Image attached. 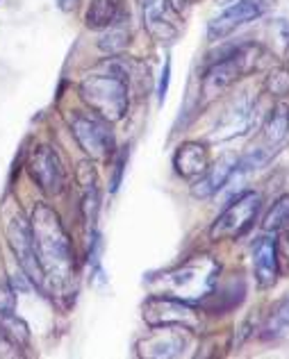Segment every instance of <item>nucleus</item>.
Masks as SVG:
<instances>
[{"label":"nucleus","mask_w":289,"mask_h":359,"mask_svg":"<svg viewBox=\"0 0 289 359\" xmlns=\"http://www.w3.org/2000/svg\"><path fill=\"white\" fill-rule=\"evenodd\" d=\"M130 66L123 57H109L100 62L98 71L80 82V98L109 123H116L128 114L130 107Z\"/></svg>","instance_id":"2"},{"label":"nucleus","mask_w":289,"mask_h":359,"mask_svg":"<svg viewBox=\"0 0 289 359\" xmlns=\"http://www.w3.org/2000/svg\"><path fill=\"white\" fill-rule=\"evenodd\" d=\"M119 18V0H91L85 14L89 30H105Z\"/></svg>","instance_id":"18"},{"label":"nucleus","mask_w":289,"mask_h":359,"mask_svg":"<svg viewBox=\"0 0 289 359\" xmlns=\"http://www.w3.org/2000/svg\"><path fill=\"white\" fill-rule=\"evenodd\" d=\"M237 159H239L237 155L228 153V155L219 157L214 164H210L208 168H205V173L191 184V196L199 198V201H205V198L217 196L221 189L230 182V177L235 175Z\"/></svg>","instance_id":"15"},{"label":"nucleus","mask_w":289,"mask_h":359,"mask_svg":"<svg viewBox=\"0 0 289 359\" xmlns=\"http://www.w3.org/2000/svg\"><path fill=\"white\" fill-rule=\"evenodd\" d=\"M27 173L36 182V187L48 196H60L69 184L67 168H64L58 150L53 146H36L27 157Z\"/></svg>","instance_id":"9"},{"label":"nucleus","mask_w":289,"mask_h":359,"mask_svg":"<svg viewBox=\"0 0 289 359\" xmlns=\"http://www.w3.org/2000/svg\"><path fill=\"white\" fill-rule=\"evenodd\" d=\"M126 159H128V148L121 150L119 157H116V164H114V177H112V182H109V191H112V194L119 191V187H121V177H123Z\"/></svg>","instance_id":"25"},{"label":"nucleus","mask_w":289,"mask_h":359,"mask_svg":"<svg viewBox=\"0 0 289 359\" xmlns=\"http://www.w3.org/2000/svg\"><path fill=\"white\" fill-rule=\"evenodd\" d=\"M76 180L80 184V214H82V223L89 232V239L98 234L96 230V223H98V214H100V189H98V173H96V166L89 162H80L78 164V173Z\"/></svg>","instance_id":"12"},{"label":"nucleus","mask_w":289,"mask_h":359,"mask_svg":"<svg viewBox=\"0 0 289 359\" xmlns=\"http://www.w3.org/2000/svg\"><path fill=\"white\" fill-rule=\"evenodd\" d=\"M267 7H269L267 0H237V3L223 7V12L208 23V39L210 41L226 39L237 27L262 16L267 12Z\"/></svg>","instance_id":"10"},{"label":"nucleus","mask_w":289,"mask_h":359,"mask_svg":"<svg viewBox=\"0 0 289 359\" xmlns=\"http://www.w3.org/2000/svg\"><path fill=\"white\" fill-rule=\"evenodd\" d=\"M260 57H262V48H260V46L241 43L237 48H232V53H228L226 57L214 62L210 69L205 71L201 80L203 105H210L221 93H226L230 87H235L244 75L257 71Z\"/></svg>","instance_id":"4"},{"label":"nucleus","mask_w":289,"mask_h":359,"mask_svg":"<svg viewBox=\"0 0 289 359\" xmlns=\"http://www.w3.org/2000/svg\"><path fill=\"white\" fill-rule=\"evenodd\" d=\"M130 46V27L123 18H116L114 23L105 27V32L98 39V48L107 55H119Z\"/></svg>","instance_id":"19"},{"label":"nucleus","mask_w":289,"mask_h":359,"mask_svg":"<svg viewBox=\"0 0 289 359\" xmlns=\"http://www.w3.org/2000/svg\"><path fill=\"white\" fill-rule=\"evenodd\" d=\"M287 69H289V46H287Z\"/></svg>","instance_id":"30"},{"label":"nucleus","mask_w":289,"mask_h":359,"mask_svg":"<svg viewBox=\"0 0 289 359\" xmlns=\"http://www.w3.org/2000/svg\"><path fill=\"white\" fill-rule=\"evenodd\" d=\"M264 89L269 96H276V98L289 96V69L287 66H276V69L269 71L267 80H264Z\"/></svg>","instance_id":"23"},{"label":"nucleus","mask_w":289,"mask_h":359,"mask_svg":"<svg viewBox=\"0 0 289 359\" xmlns=\"http://www.w3.org/2000/svg\"><path fill=\"white\" fill-rule=\"evenodd\" d=\"M0 334L16 346H27L30 330H27V325L23 323V320L14 314L12 307H3L0 309Z\"/></svg>","instance_id":"20"},{"label":"nucleus","mask_w":289,"mask_h":359,"mask_svg":"<svg viewBox=\"0 0 289 359\" xmlns=\"http://www.w3.org/2000/svg\"><path fill=\"white\" fill-rule=\"evenodd\" d=\"M7 241H9V248H12L14 257L18 262V266H21V271L25 273V278L32 282V287L43 289L46 280H43L39 257H36L30 221H25L21 214H16L14 219L7 223Z\"/></svg>","instance_id":"8"},{"label":"nucleus","mask_w":289,"mask_h":359,"mask_svg":"<svg viewBox=\"0 0 289 359\" xmlns=\"http://www.w3.org/2000/svg\"><path fill=\"white\" fill-rule=\"evenodd\" d=\"M287 330H289V296H285L283 300H278L274 305L262 332L267 339H276V337H283Z\"/></svg>","instance_id":"21"},{"label":"nucleus","mask_w":289,"mask_h":359,"mask_svg":"<svg viewBox=\"0 0 289 359\" xmlns=\"http://www.w3.org/2000/svg\"><path fill=\"white\" fill-rule=\"evenodd\" d=\"M276 252H278V264H281V271L287 273L289 271V223L285 228L276 230Z\"/></svg>","instance_id":"24"},{"label":"nucleus","mask_w":289,"mask_h":359,"mask_svg":"<svg viewBox=\"0 0 289 359\" xmlns=\"http://www.w3.org/2000/svg\"><path fill=\"white\" fill-rule=\"evenodd\" d=\"M55 3L60 5L62 12H73L78 7V0H55Z\"/></svg>","instance_id":"27"},{"label":"nucleus","mask_w":289,"mask_h":359,"mask_svg":"<svg viewBox=\"0 0 289 359\" xmlns=\"http://www.w3.org/2000/svg\"><path fill=\"white\" fill-rule=\"evenodd\" d=\"M262 207V196L257 191H241L226 205L214 223L210 225V239L212 241H230L239 239L253 228L257 219V212Z\"/></svg>","instance_id":"5"},{"label":"nucleus","mask_w":289,"mask_h":359,"mask_svg":"<svg viewBox=\"0 0 289 359\" xmlns=\"http://www.w3.org/2000/svg\"><path fill=\"white\" fill-rule=\"evenodd\" d=\"M30 228L46 285H51L55 294L71 296V291H76L78 264L73 241L60 214L51 205L39 203L32 212Z\"/></svg>","instance_id":"1"},{"label":"nucleus","mask_w":289,"mask_h":359,"mask_svg":"<svg viewBox=\"0 0 289 359\" xmlns=\"http://www.w3.org/2000/svg\"><path fill=\"white\" fill-rule=\"evenodd\" d=\"M210 166V148L203 141H184L173 153V168L184 180L201 177Z\"/></svg>","instance_id":"17"},{"label":"nucleus","mask_w":289,"mask_h":359,"mask_svg":"<svg viewBox=\"0 0 289 359\" xmlns=\"http://www.w3.org/2000/svg\"><path fill=\"white\" fill-rule=\"evenodd\" d=\"M0 339H5V337H3V334H0Z\"/></svg>","instance_id":"31"},{"label":"nucleus","mask_w":289,"mask_h":359,"mask_svg":"<svg viewBox=\"0 0 289 359\" xmlns=\"http://www.w3.org/2000/svg\"><path fill=\"white\" fill-rule=\"evenodd\" d=\"M144 320L151 327H160V325H178V327H187L189 332L201 330V316L199 309L191 302H184L180 298L166 296V294H157L146 298L144 302Z\"/></svg>","instance_id":"7"},{"label":"nucleus","mask_w":289,"mask_h":359,"mask_svg":"<svg viewBox=\"0 0 289 359\" xmlns=\"http://www.w3.org/2000/svg\"><path fill=\"white\" fill-rule=\"evenodd\" d=\"M187 346H189L187 327L160 325V327H153V332L137 344V351H139V357L171 359V357H182Z\"/></svg>","instance_id":"11"},{"label":"nucleus","mask_w":289,"mask_h":359,"mask_svg":"<svg viewBox=\"0 0 289 359\" xmlns=\"http://www.w3.org/2000/svg\"><path fill=\"white\" fill-rule=\"evenodd\" d=\"M253 114H255V102L250 100L246 93L232 98V102L223 111V116L219 118L217 128L212 132L214 141H228L237 135H244V132L250 128L253 123Z\"/></svg>","instance_id":"13"},{"label":"nucleus","mask_w":289,"mask_h":359,"mask_svg":"<svg viewBox=\"0 0 289 359\" xmlns=\"http://www.w3.org/2000/svg\"><path fill=\"white\" fill-rule=\"evenodd\" d=\"M71 135L78 141V146L85 150L91 159H109L114 153V132L109 128V121L98 116L96 111H73L69 121Z\"/></svg>","instance_id":"6"},{"label":"nucleus","mask_w":289,"mask_h":359,"mask_svg":"<svg viewBox=\"0 0 289 359\" xmlns=\"http://www.w3.org/2000/svg\"><path fill=\"white\" fill-rule=\"evenodd\" d=\"M287 223H289V194H283L271 205V210L267 212L262 228H264V232H276V230L285 228Z\"/></svg>","instance_id":"22"},{"label":"nucleus","mask_w":289,"mask_h":359,"mask_svg":"<svg viewBox=\"0 0 289 359\" xmlns=\"http://www.w3.org/2000/svg\"><path fill=\"white\" fill-rule=\"evenodd\" d=\"M137 5L148 34L160 43H173L178 36V27L171 18L169 0H137Z\"/></svg>","instance_id":"14"},{"label":"nucleus","mask_w":289,"mask_h":359,"mask_svg":"<svg viewBox=\"0 0 289 359\" xmlns=\"http://www.w3.org/2000/svg\"><path fill=\"white\" fill-rule=\"evenodd\" d=\"M169 80H171V60H166L162 75H160V84H157V100H160V102H164V98H166V91H169Z\"/></svg>","instance_id":"26"},{"label":"nucleus","mask_w":289,"mask_h":359,"mask_svg":"<svg viewBox=\"0 0 289 359\" xmlns=\"http://www.w3.org/2000/svg\"><path fill=\"white\" fill-rule=\"evenodd\" d=\"M221 264L210 255H196L173 271L164 273L160 285L164 287L166 296L180 298L184 302H203L219 285Z\"/></svg>","instance_id":"3"},{"label":"nucleus","mask_w":289,"mask_h":359,"mask_svg":"<svg viewBox=\"0 0 289 359\" xmlns=\"http://www.w3.org/2000/svg\"><path fill=\"white\" fill-rule=\"evenodd\" d=\"M187 3H189V0H169V5H171L173 12H180V9L187 5Z\"/></svg>","instance_id":"28"},{"label":"nucleus","mask_w":289,"mask_h":359,"mask_svg":"<svg viewBox=\"0 0 289 359\" xmlns=\"http://www.w3.org/2000/svg\"><path fill=\"white\" fill-rule=\"evenodd\" d=\"M253 273L260 289H274L281 278V264H278L276 241L274 237L257 239L253 248Z\"/></svg>","instance_id":"16"},{"label":"nucleus","mask_w":289,"mask_h":359,"mask_svg":"<svg viewBox=\"0 0 289 359\" xmlns=\"http://www.w3.org/2000/svg\"><path fill=\"white\" fill-rule=\"evenodd\" d=\"M214 3H217V7H228L232 3H237V0H214Z\"/></svg>","instance_id":"29"}]
</instances>
